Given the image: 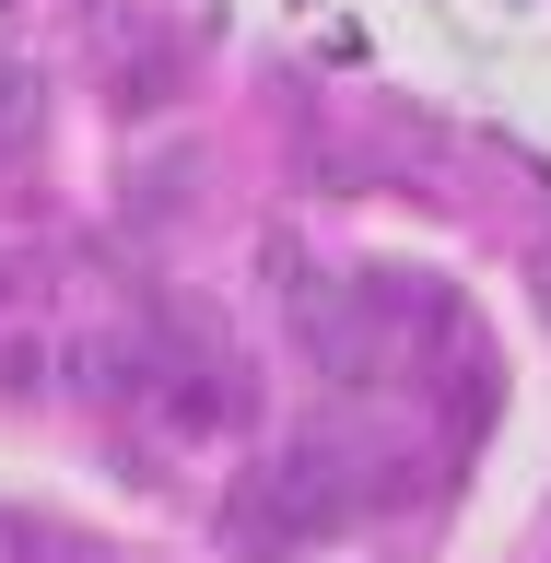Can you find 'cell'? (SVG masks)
<instances>
[{
  "label": "cell",
  "mask_w": 551,
  "mask_h": 563,
  "mask_svg": "<svg viewBox=\"0 0 551 563\" xmlns=\"http://www.w3.org/2000/svg\"><path fill=\"white\" fill-rule=\"evenodd\" d=\"M329 470H341L329 446H294V457H271V470H258V493L235 505V528H258V540H294V528H317L329 505H341V482H329Z\"/></svg>",
  "instance_id": "1"
}]
</instances>
